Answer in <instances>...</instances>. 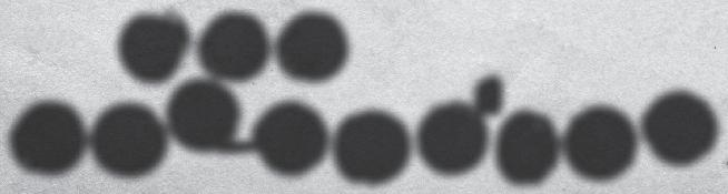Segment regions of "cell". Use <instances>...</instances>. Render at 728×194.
<instances>
[{
    "label": "cell",
    "mask_w": 728,
    "mask_h": 194,
    "mask_svg": "<svg viewBox=\"0 0 728 194\" xmlns=\"http://www.w3.org/2000/svg\"><path fill=\"white\" fill-rule=\"evenodd\" d=\"M412 151L405 124L382 110H365L346 116L333 139L338 173L348 182L382 185L400 176Z\"/></svg>",
    "instance_id": "6da1fadb"
},
{
    "label": "cell",
    "mask_w": 728,
    "mask_h": 194,
    "mask_svg": "<svg viewBox=\"0 0 728 194\" xmlns=\"http://www.w3.org/2000/svg\"><path fill=\"white\" fill-rule=\"evenodd\" d=\"M168 130L174 140L197 153L238 154L252 151L237 139L242 109L224 84L205 78L179 84L166 106Z\"/></svg>",
    "instance_id": "7a4b0ae2"
},
{
    "label": "cell",
    "mask_w": 728,
    "mask_h": 194,
    "mask_svg": "<svg viewBox=\"0 0 728 194\" xmlns=\"http://www.w3.org/2000/svg\"><path fill=\"white\" fill-rule=\"evenodd\" d=\"M89 143L96 163L105 172L137 178L150 174L163 163L168 151V134L149 106L121 102L98 115Z\"/></svg>",
    "instance_id": "3957f363"
},
{
    "label": "cell",
    "mask_w": 728,
    "mask_h": 194,
    "mask_svg": "<svg viewBox=\"0 0 728 194\" xmlns=\"http://www.w3.org/2000/svg\"><path fill=\"white\" fill-rule=\"evenodd\" d=\"M87 142L80 114L56 100L30 105L9 133L14 162L22 170L42 176L62 175L76 167L85 155Z\"/></svg>",
    "instance_id": "277c9868"
},
{
    "label": "cell",
    "mask_w": 728,
    "mask_h": 194,
    "mask_svg": "<svg viewBox=\"0 0 728 194\" xmlns=\"http://www.w3.org/2000/svg\"><path fill=\"white\" fill-rule=\"evenodd\" d=\"M249 144L272 172L298 177L322 163L329 134L315 109L297 100H285L258 118Z\"/></svg>",
    "instance_id": "5b68a950"
},
{
    "label": "cell",
    "mask_w": 728,
    "mask_h": 194,
    "mask_svg": "<svg viewBox=\"0 0 728 194\" xmlns=\"http://www.w3.org/2000/svg\"><path fill=\"white\" fill-rule=\"evenodd\" d=\"M640 126L655 156L676 167L691 165L709 154L719 134L709 103L683 90L657 98L643 113Z\"/></svg>",
    "instance_id": "8992f818"
},
{
    "label": "cell",
    "mask_w": 728,
    "mask_h": 194,
    "mask_svg": "<svg viewBox=\"0 0 728 194\" xmlns=\"http://www.w3.org/2000/svg\"><path fill=\"white\" fill-rule=\"evenodd\" d=\"M562 142L572 171L593 182L622 175L632 165L638 149V135L631 120L608 105H593L575 114Z\"/></svg>",
    "instance_id": "52a82bcc"
},
{
    "label": "cell",
    "mask_w": 728,
    "mask_h": 194,
    "mask_svg": "<svg viewBox=\"0 0 728 194\" xmlns=\"http://www.w3.org/2000/svg\"><path fill=\"white\" fill-rule=\"evenodd\" d=\"M416 146L424 164L442 176H459L474 170L485 156L489 129L474 106L452 101L431 109L416 132Z\"/></svg>",
    "instance_id": "ba28073f"
},
{
    "label": "cell",
    "mask_w": 728,
    "mask_h": 194,
    "mask_svg": "<svg viewBox=\"0 0 728 194\" xmlns=\"http://www.w3.org/2000/svg\"><path fill=\"white\" fill-rule=\"evenodd\" d=\"M348 38L342 23L322 11H304L281 30L275 55L288 78L321 83L337 75L348 59Z\"/></svg>",
    "instance_id": "9c48e42d"
},
{
    "label": "cell",
    "mask_w": 728,
    "mask_h": 194,
    "mask_svg": "<svg viewBox=\"0 0 728 194\" xmlns=\"http://www.w3.org/2000/svg\"><path fill=\"white\" fill-rule=\"evenodd\" d=\"M197 59L211 76L228 82H246L267 65L270 42L264 23L243 11L216 16L197 41Z\"/></svg>",
    "instance_id": "30bf717a"
},
{
    "label": "cell",
    "mask_w": 728,
    "mask_h": 194,
    "mask_svg": "<svg viewBox=\"0 0 728 194\" xmlns=\"http://www.w3.org/2000/svg\"><path fill=\"white\" fill-rule=\"evenodd\" d=\"M190 39L187 22L177 13H140L129 19L120 31L119 60L135 80L160 84L180 68Z\"/></svg>",
    "instance_id": "8fae6325"
},
{
    "label": "cell",
    "mask_w": 728,
    "mask_h": 194,
    "mask_svg": "<svg viewBox=\"0 0 728 194\" xmlns=\"http://www.w3.org/2000/svg\"><path fill=\"white\" fill-rule=\"evenodd\" d=\"M559 155L560 139L544 114L520 110L500 126L495 162L503 178L513 185L542 183L555 169Z\"/></svg>",
    "instance_id": "7c38bea8"
},
{
    "label": "cell",
    "mask_w": 728,
    "mask_h": 194,
    "mask_svg": "<svg viewBox=\"0 0 728 194\" xmlns=\"http://www.w3.org/2000/svg\"><path fill=\"white\" fill-rule=\"evenodd\" d=\"M504 86L501 78L490 74L474 88V109L482 116L498 115L503 108Z\"/></svg>",
    "instance_id": "4fadbf2b"
}]
</instances>
